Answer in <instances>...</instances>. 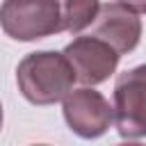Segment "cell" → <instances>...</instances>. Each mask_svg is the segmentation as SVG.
I'll list each match as a JSON object with an SVG mask.
<instances>
[{
    "label": "cell",
    "mask_w": 146,
    "mask_h": 146,
    "mask_svg": "<svg viewBox=\"0 0 146 146\" xmlns=\"http://www.w3.org/2000/svg\"><path fill=\"white\" fill-rule=\"evenodd\" d=\"M75 80L78 78L68 57L55 50L30 52L16 68L18 89L32 105H52L64 100Z\"/></svg>",
    "instance_id": "1"
},
{
    "label": "cell",
    "mask_w": 146,
    "mask_h": 146,
    "mask_svg": "<svg viewBox=\"0 0 146 146\" xmlns=\"http://www.w3.org/2000/svg\"><path fill=\"white\" fill-rule=\"evenodd\" d=\"M0 27L16 41H36L64 30L57 0H2Z\"/></svg>",
    "instance_id": "2"
},
{
    "label": "cell",
    "mask_w": 146,
    "mask_h": 146,
    "mask_svg": "<svg viewBox=\"0 0 146 146\" xmlns=\"http://www.w3.org/2000/svg\"><path fill=\"white\" fill-rule=\"evenodd\" d=\"M114 121L123 139L146 137V64L135 66L116 78Z\"/></svg>",
    "instance_id": "3"
},
{
    "label": "cell",
    "mask_w": 146,
    "mask_h": 146,
    "mask_svg": "<svg viewBox=\"0 0 146 146\" xmlns=\"http://www.w3.org/2000/svg\"><path fill=\"white\" fill-rule=\"evenodd\" d=\"M64 119L75 135L96 139L110 130L114 121V105H110V100L96 89H71L64 98Z\"/></svg>",
    "instance_id": "4"
},
{
    "label": "cell",
    "mask_w": 146,
    "mask_h": 146,
    "mask_svg": "<svg viewBox=\"0 0 146 146\" xmlns=\"http://www.w3.org/2000/svg\"><path fill=\"white\" fill-rule=\"evenodd\" d=\"M64 55L68 57L75 78L82 84H100L105 82L119 64V52L103 39L94 36V34H84L73 39L66 48Z\"/></svg>",
    "instance_id": "5"
},
{
    "label": "cell",
    "mask_w": 146,
    "mask_h": 146,
    "mask_svg": "<svg viewBox=\"0 0 146 146\" xmlns=\"http://www.w3.org/2000/svg\"><path fill=\"white\" fill-rule=\"evenodd\" d=\"M91 34L107 41L119 55H125L135 50L141 39V18L123 2H107L100 5L91 23Z\"/></svg>",
    "instance_id": "6"
},
{
    "label": "cell",
    "mask_w": 146,
    "mask_h": 146,
    "mask_svg": "<svg viewBox=\"0 0 146 146\" xmlns=\"http://www.w3.org/2000/svg\"><path fill=\"white\" fill-rule=\"evenodd\" d=\"M59 9H62V23L64 30L71 34L82 32L84 27H89L100 9L98 0H57Z\"/></svg>",
    "instance_id": "7"
},
{
    "label": "cell",
    "mask_w": 146,
    "mask_h": 146,
    "mask_svg": "<svg viewBox=\"0 0 146 146\" xmlns=\"http://www.w3.org/2000/svg\"><path fill=\"white\" fill-rule=\"evenodd\" d=\"M119 2H123L125 7H130V9H135V11L146 14V0H119Z\"/></svg>",
    "instance_id": "8"
},
{
    "label": "cell",
    "mask_w": 146,
    "mask_h": 146,
    "mask_svg": "<svg viewBox=\"0 0 146 146\" xmlns=\"http://www.w3.org/2000/svg\"><path fill=\"white\" fill-rule=\"evenodd\" d=\"M0 128H2V105H0Z\"/></svg>",
    "instance_id": "9"
}]
</instances>
